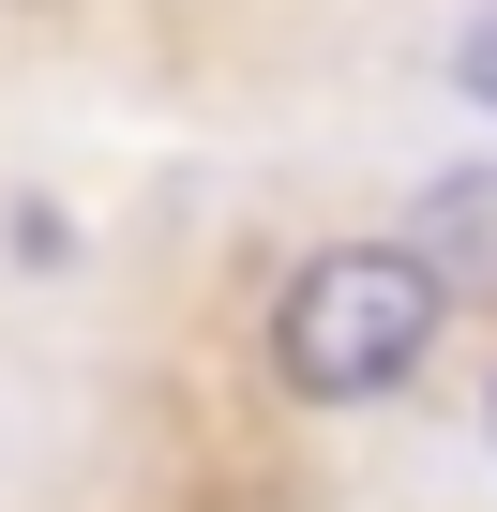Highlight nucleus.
Wrapping results in <instances>:
<instances>
[{"mask_svg": "<svg viewBox=\"0 0 497 512\" xmlns=\"http://www.w3.org/2000/svg\"><path fill=\"white\" fill-rule=\"evenodd\" d=\"M407 241L437 256V272H452L467 302H497V166H467V181H437V196L407 211Z\"/></svg>", "mask_w": 497, "mask_h": 512, "instance_id": "2", "label": "nucleus"}, {"mask_svg": "<svg viewBox=\"0 0 497 512\" xmlns=\"http://www.w3.org/2000/svg\"><path fill=\"white\" fill-rule=\"evenodd\" d=\"M482 437H497V392H482Z\"/></svg>", "mask_w": 497, "mask_h": 512, "instance_id": "4", "label": "nucleus"}, {"mask_svg": "<svg viewBox=\"0 0 497 512\" xmlns=\"http://www.w3.org/2000/svg\"><path fill=\"white\" fill-rule=\"evenodd\" d=\"M452 91H467V106H497V0L452 31Z\"/></svg>", "mask_w": 497, "mask_h": 512, "instance_id": "3", "label": "nucleus"}, {"mask_svg": "<svg viewBox=\"0 0 497 512\" xmlns=\"http://www.w3.org/2000/svg\"><path fill=\"white\" fill-rule=\"evenodd\" d=\"M452 302L467 287L437 272L422 241H317L302 272L272 287V377L302 407H377V392L422 377V347H437Z\"/></svg>", "mask_w": 497, "mask_h": 512, "instance_id": "1", "label": "nucleus"}]
</instances>
